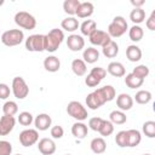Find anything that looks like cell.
<instances>
[{
  "mask_svg": "<svg viewBox=\"0 0 155 155\" xmlns=\"http://www.w3.org/2000/svg\"><path fill=\"white\" fill-rule=\"evenodd\" d=\"M65 155H71V154H65Z\"/></svg>",
  "mask_w": 155,
  "mask_h": 155,
  "instance_id": "cell-51",
  "label": "cell"
},
{
  "mask_svg": "<svg viewBox=\"0 0 155 155\" xmlns=\"http://www.w3.org/2000/svg\"><path fill=\"white\" fill-rule=\"evenodd\" d=\"M131 4L134 6V8H142V6L145 4L144 0H131Z\"/></svg>",
  "mask_w": 155,
  "mask_h": 155,
  "instance_id": "cell-48",
  "label": "cell"
},
{
  "mask_svg": "<svg viewBox=\"0 0 155 155\" xmlns=\"http://www.w3.org/2000/svg\"><path fill=\"white\" fill-rule=\"evenodd\" d=\"M130 19L136 24H140L145 19V11L143 8H133L130 13Z\"/></svg>",
  "mask_w": 155,
  "mask_h": 155,
  "instance_id": "cell-32",
  "label": "cell"
},
{
  "mask_svg": "<svg viewBox=\"0 0 155 155\" xmlns=\"http://www.w3.org/2000/svg\"><path fill=\"white\" fill-rule=\"evenodd\" d=\"M88 39H90V42L92 45H94V46H102V47L111 40V38L109 36V34L107 31H104V30H101V29H96L88 36Z\"/></svg>",
  "mask_w": 155,
  "mask_h": 155,
  "instance_id": "cell-10",
  "label": "cell"
},
{
  "mask_svg": "<svg viewBox=\"0 0 155 155\" xmlns=\"http://www.w3.org/2000/svg\"><path fill=\"white\" fill-rule=\"evenodd\" d=\"M51 124H52V119L46 113H41V114L36 115L35 119H34L35 130H38V131H46V130H48L51 127Z\"/></svg>",
  "mask_w": 155,
  "mask_h": 155,
  "instance_id": "cell-13",
  "label": "cell"
},
{
  "mask_svg": "<svg viewBox=\"0 0 155 155\" xmlns=\"http://www.w3.org/2000/svg\"><path fill=\"white\" fill-rule=\"evenodd\" d=\"M88 133V127L82 121H76L71 126V134L78 139H84Z\"/></svg>",
  "mask_w": 155,
  "mask_h": 155,
  "instance_id": "cell-17",
  "label": "cell"
},
{
  "mask_svg": "<svg viewBox=\"0 0 155 155\" xmlns=\"http://www.w3.org/2000/svg\"><path fill=\"white\" fill-rule=\"evenodd\" d=\"M11 88L6 84H0V99H7L10 97Z\"/></svg>",
  "mask_w": 155,
  "mask_h": 155,
  "instance_id": "cell-45",
  "label": "cell"
},
{
  "mask_svg": "<svg viewBox=\"0 0 155 155\" xmlns=\"http://www.w3.org/2000/svg\"><path fill=\"white\" fill-rule=\"evenodd\" d=\"M102 53L107 57V58H114L117 56L119 53V45L114 41V40H110L108 44H105L103 47H102Z\"/></svg>",
  "mask_w": 155,
  "mask_h": 155,
  "instance_id": "cell-22",
  "label": "cell"
},
{
  "mask_svg": "<svg viewBox=\"0 0 155 155\" xmlns=\"http://www.w3.org/2000/svg\"><path fill=\"white\" fill-rule=\"evenodd\" d=\"M103 120H104V119H102V117H99V116L91 117V119L88 120V126H87V127H88V128H91L92 131L98 132V131H99V128H101V126H102Z\"/></svg>",
  "mask_w": 155,
  "mask_h": 155,
  "instance_id": "cell-41",
  "label": "cell"
},
{
  "mask_svg": "<svg viewBox=\"0 0 155 155\" xmlns=\"http://www.w3.org/2000/svg\"><path fill=\"white\" fill-rule=\"evenodd\" d=\"M115 143L120 148L128 147V138H127V131H120L115 136Z\"/></svg>",
  "mask_w": 155,
  "mask_h": 155,
  "instance_id": "cell-40",
  "label": "cell"
},
{
  "mask_svg": "<svg viewBox=\"0 0 155 155\" xmlns=\"http://www.w3.org/2000/svg\"><path fill=\"white\" fill-rule=\"evenodd\" d=\"M39 140V132L34 128L23 130L19 133V143L23 147H31Z\"/></svg>",
  "mask_w": 155,
  "mask_h": 155,
  "instance_id": "cell-9",
  "label": "cell"
},
{
  "mask_svg": "<svg viewBox=\"0 0 155 155\" xmlns=\"http://www.w3.org/2000/svg\"><path fill=\"white\" fill-rule=\"evenodd\" d=\"M64 40V33L62 29L53 28L46 35H44V50L47 52H56Z\"/></svg>",
  "mask_w": 155,
  "mask_h": 155,
  "instance_id": "cell-1",
  "label": "cell"
},
{
  "mask_svg": "<svg viewBox=\"0 0 155 155\" xmlns=\"http://www.w3.org/2000/svg\"><path fill=\"white\" fill-rule=\"evenodd\" d=\"M99 90H101V92H102V94H103L105 102L113 101V99L115 98V96H116L115 88H114L111 85H105V86H103V87H99Z\"/></svg>",
  "mask_w": 155,
  "mask_h": 155,
  "instance_id": "cell-35",
  "label": "cell"
},
{
  "mask_svg": "<svg viewBox=\"0 0 155 155\" xmlns=\"http://www.w3.org/2000/svg\"><path fill=\"white\" fill-rule=\"evenodd\" d=\"M90 74L92 76H94L96 79H98L99 81H102L105 78V75H107V70L104 68H102V67H94V68L91 69Z\"/></svg>",
  "mask_w": 155,
  "mask_h": 155,
  "instance_id": "cell-42",
  "label": "cell"
},
{
  "mask_svg": "<svg viewBox=\"0 0 155 155\" xmlns=\"http://www.w3.org/2000/svg\"><path fill=\"white\" fill-rule=\"evenodd\" d=\"M44 68L50 73H56L61 69V61L56 56H48L44 59Z\"/></svg>",
  "mask_w": 155,
  "mask_h": 155,
  "instance_id": "cell-19",
  "label": "cell"
},
{
  "mask_svg": "<svg viewBox=\"0 0 155 155\" xmlns=\"http://www.w3.org/2000/svg\"><path fill=\"white\" fill-rule=\"evenodd\" d=\"M25 48L29 52H41L44 50V35L33 34L25 39Z\"/></svg>",
  "mask_w": 155,
  "mask_h": 155,
  "instance_id": "cell-7",
  "label": "cell"
},
{
  "mask_svg": "<svg viewBox=\"0 0 155 155\" xmlns=\"http://www.w3.org/2000/svg\"><path fill=\"white\" fill-rule=\"evenodd\" d=\"M38 149L42 155H52L56 151V143L51 138H41L38 143Z\"/></svg>",
  "mask_w": 155,
  "mask_h": 155,
  "instance_id": "cell-14",
  "label": "cell"
},
{
  "mask_svg": "<svg viewBox=\"0 0 155 155\" xmlns=\"http://www.w3.org/2000/svg\"><path fill=\"white\" fill-rule=\"evenodd\" d=\"M98 132L101 133V136L108 137V136H110V134L114 132V125H113L109 120H103L102 126H101V128H99Z\"/></svg>",
  "mask_w": 155,
  "mask_h": 155,
  "instance_id": "cell-39",
  "label": "cell"
},
{
  "mask_svg": "<svg viewBox=\"0 0 155 155\" xmlns=\"http://www.w3.org/2000/svg\"><path fill=\"white\" fill-rule=\"evenodd\" d=\"M67 113H68L69 116H71L76 121H84L88 116L87 109L80 102H78V101H71V102L68 103V105H67Z\"/></svg>",
  "mask_w": 155,
  "mask_h": 155,
  "instance_id": "cell-5",
  "label": "cell"
},
{
  "mask_svg": "<svg viewBox=\"0 0 155 155\" xmlns=\"http://www.w3.org/2000/svg\"><path fill=\"white\" fill-rule=\"evenodd\" d=\"M24 40V33L21 29H10L1 34V42L5 46H17Z\"/></svg>",
  "mask_w": 155,
  "mask_h": 155,
  "instance_id": "cell-3",
  "label": "cell"
},
{
  "mask_svg": "<svg viewBox=\"0 0 155 155\" xmlns=\"http://www.w3.org/2000/svg\"><path fill=\"white\" fill-rule=\"evenodd\" d=\"M61 27H62V29H64L65 31L73 33V31H75V30L80 27V23H79V21H78L75 17H67V18H64V19L61 22Z\"/></svg>",
  "mask_w": 155,
  "mask_h": 155,
  "instance_id": "cell-24",
  "label": "cell"
},
{
  "mask_svg": "<svg viewBox=\"0 0 155 155\" xmlns=\"http://www.w3.org/2000/svg\"><path fill=\"white\" fill-rule=\"evenodd\" d=\"M99 80L98 79H96L94 76H92L91 74H88L86 78H85V84L88 86V87H97L98 85H99Z\"/></svg>",
  "mask_w": 155,
  "mask_h": 155,
  "instance_id": "cell-46",
  "label": "cell"
},
{
  "mask_svg": "<svg viewBox=\"0 0 155 155\" xmlns=\"http://www.w3.org/2000/svg\"><path fill=\"white\" fill-rule=\"evenodd\" d=\"M17 121L22 126H30L31 122H34V117L29 111H22V113H19Z\"/></svg>",
  "mask_w": 155,
  "mask_h": 155,
  "instance_id": "cell-38",
  "label": "cell"
},
{
  "mask_svg": "<svg viewBox=\"0 0 155 155\" xmlns=\"http://www.w3.org/2000/svg\"><path fill=\"white\" fill-rule=\"evenodd\" d=\"M80 31L82 35L85 36H90L96 29H97V24L93 19H85L81 24H80Z\"/></svg>",
  "mask_w": 155,
  "mask_h": 155,
  "instance_id": "cell-26",
  "label": "cell"
},
{
  "mask_svg": "<svg viewBox=\"0 0 155 155\" xmlns=\"http://www.w3.org/2000/svg\"><path fill=\"white\" fill-rule=\"evenodd\" d=\"M12 144L8 140H0V155H11Z\"/></svg>",
  "mask_w": 155,
  "mask_h": 155,
  "instance_id": "cell-43",
  "label": "cell"
},
{
  "mask_svg": "<svg viewBox=\"0 0 155 155\" xmlns=\"http://www.w3.org/2000/svg\"><path fill=\"white\" fill-rule=\"evenodd\" d=\"M90 148L94 154H103L107 150V143L104 140L103 137H96L91 140L90 143Z\"/></svg>",
  "mask_w": 155,
  "mask_h": 155,
  "instance_id": "cell-21",
  "label": "cell"
},
{
  "mask_svg": "<svg viewBox=\"0 0 155 155\" xmlns=\"http://www.w3.org/2000/svg\"><path fill=\"white\" fill-rule=\"evenodd\" d=\"M93 11H94V6L92 2L90 1H84V2H80L78 10H76V16L79 18H87L90 16L93 15Z\"/></svg>",
  "mask_w": 155,
  "mask_h": 155,
  "instance_id": "cell-16",
  "label": "cell"
},
{
  "mask_svg": "<svg viewBox=\"0 0 155 155\" xmlns=\"http://www.w3.org/2000/svg\"><path fill=\"white\" fill-rule=\"evenodd\" d=\"M2 4H4V0H0V6H1Z\"/></svg>",
  "mask_w": 155,
  "mask_h": 155,
  "instance_id": "cell-49",
  "label": "cell"
},
{
  "mask_svg": "<svg viewBox=\"0 0 155 155\" xmlns=\"http://www.w3.org/2000/svg\"><path fill=\"white\" fill-rule=\"evenodd\" d=\"M143 155H151V154H143Z\"/></svg>",
  "mask_w": 155,
  "mask_h": 155,
  "instance_id": "cell-50",
  "label": "cell"
},
{
  "mask_svg": "<svg viewBox=\"0 0 155 155\" xmlns=\"http://www.w3.org/2000/svg\"><path fill=\"white\" fill-rule=\"evenodd\" d=\"M16 119L13 116L4 115L0 117V136H7L15 128Z\"/></svg>",
  "mask_w": 155,
  "mask_h": 155,
  "instance_id": "cell-12",
  "label": "cell"
},
{
  "mask_svg": "<svg viewBox=\"0 0 155 155\" xmlns=\"http://www.w3.org/2000/svg\"><path fill=\"white\" fill-rule=\"evenodd\" d=\"M142 130H143V133L148 138H154L155 137V121L153 120L145 121L142 126Z\"/></svg>",
  "mask_w": 155,
  "mask_h": 155,
  "instance_id": "cell-36",
  "label": "cell"
},
{
  "mask_svg": "<svg viewBox=\"0 0 155 155\" xmlns=\"http://www.w3.org/2000/svg\"><path fill=\"white\" fill-rule=\"evenodd\" d=\"M67 46L73 52H79L85 47V40L82 35L78 34H70L67 39Z\"/></svg>",
  "mask_w": 155,
  "mask_h": 155,
  "instance_id": "cell-11",
  "label": "cell"
},
{
  "mask_svg": "<svg viewBox=\"0 0 155 155\" xmlns=\"http://www.w3.org/2000/svg\"><path fill=\"white\" fill-rule=\"evenodd\" d=\"M2 113H4V115L15 116L18 113V105H17V103L13 102V101L5 102L4 105H2Z\"/></svg>",
  "mask_w": 155,
  "mask_h": 155,
  "instance_id": "cell-34",
  "label": "cell"
},
{
  "mask_svg": "<svg viewBox=\"0 0 155 155\" xmlns=\"http://www.w3.org/2000/svg\"><path fill=\"white\" fill-rule=\"evenodd\" d=\"M107 71H108L111 76H115V78H121V76H125V74H126L125 67H124V64L120 63V62H110V63L108 64Z\"/></svg>",
  "mask_w": 155,
  "mask_h": 155,
  "instance_id": "cell-20",
  "label": "cell"
},
{
  "mask_svg": "<svg viewBox=\"0 0 155 155\" xmlns=\"http://www.w3.org/2000/svg\"><path fill=\"white\" fill-rule=\"evenodd\" d=\"M151 98H153V94L148 90H140L134 96V101L138 104H148L151 101Z\"/></svg>",
  "mask_w": 155,
  "mask_h": 155,
  "instance_id": "cell-31",
  "label": "cell"
},
{
  "mask_svg": "<svg viewBox=\"0 0 155 155\" xmlns=\"http://www.w3.org/2000/svg\"><path fill=\"white\" fill-rule=\"evenodd\" d=\"M16 155H22V154H16Z\"/></svg>",
  "mask_w": 155,
  "mask_h": 155,
  "instance_id": "cell-52",
  "label": "cell"
},
{
  "mask_svg": "<svg viewBox=\"0 0 155 155\" xmlns=\"http://www.w3.org/2000/svg\"><path fill=\"white\" fill-rule=\"evenodd\" d=\"M71 70L76 76H84L87 71V65L81 58H76L71 62Z\"/></svg>",
  "mask_w": 155,
  "mask_h": 155,
  "instance_id": "cell-25",
  "label": "cell"
},
{
  "mask_svg": "<svg viewBox=\"0 0 155 155\" xmlns=\"http://www.w3.org/2000/svg\"><path fill=\"white\" fill-rule=\"evenodd\" d=\"M105 103L107 102H105V99H104V97H103V94H102L99 88H97L93 92L88 93L87 97H86V105H87V108H90L92 110H96V109L101 108Z\"/></svg>",
  "mask_w": 155,
  "mask_h": 155,
  "instance_id": "cell-8",
  "label": "cell"
},
{
  "mask_svg": "<svg viewBox=\"0 0 155 155\" xmlns=\"http://www.w3.org/2000/svg\"><path fill=\"white\" fill-rule=\"evenodd\" d=\"M109 121L113 125H122V124H125L127 121V116L121 110H113L109 114Z\"/></svg>",
  "mask_w": 155,
  "mask_h": 155,
  "instance_id": "cell-28",
  "label": "cell"
},
{
  "mask_svg": "<svg viewBox=\"0 0 155 155\" xmlns=\"http://www.w3.org/2000/svg\"><path fill=\"white\" fill-rule=\"evenodd\" d=\"M15 23L19 28H23V29H27V30H33L36 27L35 17L31 13L27 12V11H18L15 15Z\"/></svg>",
  "mask_w": 155,
  "mask_h": 155,
  "instance_id": "cell-4",
  "label": "cell"
},
{
  "mask_svg": "<svg viewBox=\"0 0 155 155\" xmlns=\"http://www.w3.org/2000/svg\"><path fill=\"white\" fill-rule=\"evenodd\" d=\"M81 1L79 0H64L63 2V10L65 13L70 15V17H73L75 13H76V10L79 7Z\"/></svg>",
  "mask_w": 155,
  "mask_h": 155,
  "instance_id": "cell-30",
  "label": "cell"
},
{
  "mask_svg": "<svg viewBox=\"0 0 155 155\" xmlns=\"http://www.w3.org/2000/svg\"><path fill=\"white\" fill-rule=\"evenodd\" d=\"M50 133H51L52 138H54V139H61V138L64 136V130H63L62 126L56 125V126H52V127H51Z\"/></svg>",
  "mask_w": 155,
  "mask_h": 155,
  "instance_id": "cell-44",
  "label": "cell"
},
{
  "mask_svg": "<svg viewBox=\"0 0 155 155\" xmlns=\"http://www.w3.org/2000/svg\"><path fill=\"white\" fill-rule=\"evenodd\" d=\"M126 57L130 62H138L142 58V50L137 45H130L126 48Z\"/></svg>",
  "mask_w": 155,
  "mask_h": 155,
  "instance_id": "cell-23",
  "label": "cell"
},
{
  "mask_svg": "<svg viewBox=\"0 0 155 155\" xmlns=\"http://www.w3.org/2000/svg\"><path fill=\"white\" fill-rule=\"evenodd\" d=\"M127 138H128V147L130 148H134L137 145H139L140 140H142V134L138 130H127Z\"/></svg>",
  "mask_w": 155,
  "mask_h": 155,
  "instance_id": "cell-27",
  "label": "cell"
},
{
  "mask_svg": "<svg viewBox=\"0 0 155 155\" xmlns=\"http://www.w3.org/2000/svg\"><path fill=\"white\" fill-rule=\"evenodd\" d=\"M143 82H144V80H142V79H139V78H137V76H134L132 73L127 74L126 78H125V84H126V86L130 87V88H133V90L140 87V86L143 85Z\"/></svg>",
  "mask_w": 155,
  "mask_h": 155,
  "instance_id": "cell-33",
  "label": "cell"
},
{
  "mask_svg": "<svg viewBox=\"0 0 155 155\" xmlns=\"http://www.w3.org/2000/svg\"><path fill=\"white\" fill-rule=\"evenodd\" d=\"M132 74H133L134 76H137V78L144 80V79L149 75V68H148L145 64H139V65H137L136 68H133Z\"/></svg>",
  "mask_w": 155,
  "mask_h": 155,
  "instance_id": "cell-37",
  "label": "cell"
},
{
  "mask_svg": "<svg viewBox=\"0 0 155 155\" xmlns=\"http://www.w3.org/2000/svg\"><path fill=\"white\" fill-rule=\"evenodd\" d=\"M128 29V24L122 16H115L111 23L108 25V34L110 38H120Z\"/></svg>",
  "mask_w": 155,
  "mask_h": 155,
  "instance_id": "cell-2",
  "label": "cell"
},
{
  "mask_svg": "<svg viewBox=\"0 0 155 155\" xmlns=\"http://www.w3.org/2000/svg\"><path fill=\"white\" fill-rule=\"evenodd\" d=\"M145 25H147V28L149 30H151V31L155 30V11L151 12V15L149 16V18L145 22Z\"/></svg>",
  "mask_w": 155,
  "mask_h": 155,
  "instance_id": "cell-47",
  "label": "cell"
},
{
  "mask_svg": "<svg viewBox=\"0 0 155 155\" xmlns=\"http://www.w3.org/2000/svg\"><path fill=\"white\" fill-rule=\"evenodd\" d=\"M116 105L121 111L130 110L133 107V98L128 93H120L116 97Z\"/></svg>",
  "mask_w": 155,
  "mask_h": 155,
  "instance_id": "cell-15",
  "label": "cell"
},
{
  "mask_svg": "<svg viewBox=\"0 0 155 155\" xmlns=\"http://www.w3.org/2000/svg\"><path fill=\"white\" fill-rule=\"evenodd\" d=\"M128 36H130V39H131L133 42H138V41H140V40L143 39V36H144V30H143V28H142L140 25L133 24V25L128 29Z\"/></svg>",
  "mask_w": 155,
  "mask_h": 155,
  "instance_id": "cell-29",
  "label": "cell"
},
{
  "mask_svg": "<svg viewBox=\"0 0 155 155\" xmlns=\"http://www.w3.org/2000/svg\"><path fill=\"white\" fill-rule=\"evenodd\" d=\"M98 59H99V51L97 48H94L93 46H91V47H87V48L84 50V52H82V61L85 63L93 64Z\"/></svg>",
  "mask_w": 155,
  "mask_h": 155,
  "instance_id": "cell-18",
  "label": "cell"
},
{
  "mask_svg": "<svg viewBox=\"0 0 155 155\" xmlns=\"http://www.w3.org/2000/svg\"><path fill=\"white\" fill-rule=\"evenodd\" d=\"M11 91L17 99H24L29 94V87L22 76H16L12 80Z\"/></svg>",
  "mask_w": 155,
  "mask_h": 155,
  "instance_id": "cell-6",
  "label": "cell"
}]
</instances>
